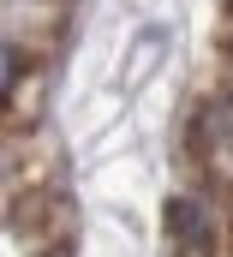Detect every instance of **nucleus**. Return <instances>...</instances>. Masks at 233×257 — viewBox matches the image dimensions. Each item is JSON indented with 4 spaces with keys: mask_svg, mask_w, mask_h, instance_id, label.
Returning <instances> with one entry per match:
<instances>
[{
    "mask_svg": "<svg viewBox=\"0 0 233 257\" xmlns=\"http://www.w3.org/2000/svg\"><path fill=\"white\" fill-rule=\"evenodd\" d=\"M24 48H18V42H6V102H12V108H18V84H24Z\"/></svg>",
    "mask_w": 233,
    "mask_h": 257,
    "instance_id": "20e7f679",
    "label": "nucleus"
},
{
    "mask_svg": "<svg viewBox=\"0 0 233 257\" xmlns=\"http://www.w3.org/2000/svg\"><path fill=\"white\" fill-rule=\"evenodd\" d=\"M227 96H221V102H215V96H209V102H197V114H191V132H185V150H191V156H197V162H209V156H215V144H221V138H227Z\"/></svg>",
    "mask_w": 233,
    "mask_h": 257,
    "instance_id": "7ed1b4c3",
    "label": "nucleus"
},
{
    "mask_svg": "<svg viewBox=\"0 0 233 257\" xmlns=\"http://www.w3.org/2000/svg\"><path fill=\"white\" fill-rule=\"evenodd\" d=\"M227 48H233V42H227Z\"/></svg>",
    "mask_w": 233,
    "mask_h": 257,
    "instance_id": "39448f33",
    "label": "nucleus"
},
{
    "mask_svg": "<svg viewBox=\"0 0 233 257\" xmlns=\"http://www.w3.org/2000/svg\"><path fill=\"white\" fill-rule=\"evenodd\" d=\"M162 233H168V251L174 257H209L215 251V221L197 197H168L162 203Z\"/></svg>",
    "mask_w": 233,
    "mask_h": 257,
    "instance_id": "f03ea898",
    "label": "nucleus"
},
{
    "mask_svg": "<svg viewBox=\"0 0 233 257\" xmlns=\"http://www.w3.org/2000/svg\"><path fill=\"white\" fill-rule=\"evenodd\" d=\"M12 233L30 239L42 257H66L72 251V233H78V215H72L66 197L36 192V197H18V203H12Z\"/></svg>",
    "mask_w": 233,
    "mask_h": 257,
    "instance_id": "f257e3e1",
    "label": "nucleus"
}]
</instances>
